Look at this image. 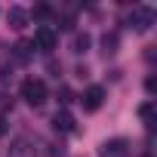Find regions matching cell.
<instances>
[{"instance_id":"obj_1","label":"cell","mask_w":157,"mask_h":157,"mask_svg":"<svg viewBox=\"0 0 157 157\" xmlns=\"http://www.w3.org/2000/svg\"><path fill=\"white\" fill-rule=\"evenodd\" d=\"M46 96H49V90H46V83L40 80V77H28V80L22 83V99H25L31 108H40V105L46 102Z\"/></svg>"},{"instance_id":"obj_2","label":"cell","mask_w":157,"mask_h":157,"mask_svg":"<svg viewBox=\"0 0 157 157\" xmlns=\"http://www.w3.org/2000/svg\"><path fill=\"white\" fill-rule=\"evenodd\" d=\"M154 19H157V13H154L151 6H136V10H132V16H129V25L142 34V31H148V28L154 25Z\"/></svg>"},{"instance_id":"obj_3","label":"cell","mask_w":157,"mask_h":157,"mask_svg":"<svg viewBox=\"0 0 157 157\" xmlns=\"http://www.w3.org/2000/svg\"><path fill=\"white\" fill-rule=\"evenodd\" d=\"M56 43H59V37H56V31H52L49 25H40V28L34 31V49H40V52H52Z\"/></svg>"},{"instance_id":"obj_4","label":"cell","mask_w":157,"mask_h":157,"mask_svg":"<svg viewBox=\"0 0 157 157\" xmlns=\"http://www.w3.org/2000/svg\"><path fill=\"white\" fill-rule=\"evenodd\" d=\"M80 105H83V111H99L102 105H105V90L102 86H86L83 90V96H80Z\"/></svg>"},{"instance_id":"obj_5","label":"cell","mask_w":157,"mask_h":157,"mask_svg":"<svg viewBox=\"0 0 157 157\" xmlns=\"http://www.w3.org/2000/svg\"><path fill=\"white\" fill-rule=\"evenodd\" d=\"M52 129H56V132H74V129H77L74 114H68V111H56V117H52Z\"/></svg>"},{"instance_id":"obj_6","label":"cell","mask_w":157,"mask_h":157,"mask_svg":"<svg viewBox=\"0 0 157 157\" xmlns=\"http://www.w3.org/2000/svg\"><path fill=\"white\" fill-rule=\"evenodd\" d=\"M6 22H10V28H13V31H22V28L28 25V10H22V6H10Z\"/></svg>"},{"instance_id":"obj_7","label":"cell","mask_w":157,"mask_h":157,"mask_svg":"<svg viewBox=\"0 0 157 157\" xmlns=\"http://www.w3.org/2000/svg\"><path fill=\"white\" fill-rule=\"evenodd\" d=\"M126 154V139H111L102 145V157H123Z\"/></svg>"},{"instance_id":"obj_8","label":"cell","mask_w":157,"mask_h":157,"mask_svg":"<svg viewBox=\"0 0 157 157\" xmlns=\"http://www.w3.org/2000/svg\"><path fill=\"white\" fill-rule=\"evenodd\" d=\"M117 43H120V37H117L114 31L105 34V37H102V52H105V56H114V52H117Z\"/></svg>"},{"instance_id":"obj_9","label":"cell","mask_w":157,"mask_h":157,"mask_svg":"<svg viewBox=\"0 0 157 157\" xmlns=\"http://www.w3.org/2000/svg\"><path fill=\"white\" fill-rule=\"evenodd\" d=\"M10 157H31V145H28L25 139H19V142L10 148Z\"/></svg>"},{"instance_id":"obj_10","label":"cell","mask_w":157,"mask_h":157,"mask_svg":"<svg viewBox=\"0 0 157 157\" xmlns=\"http://www.w3.org/2000/svg\"><path fill=\"white\" fill-rule=\"evenodd\" d=\"M90 43H93V37H90L86 31H83V34H74V52H86Z\"/></svg>"},{"instance_id":"obj_11","label":"cell","mask_w":157,"mask_h":157,"mask_svg":"<svg viewBox=\"0 0 157 157\" xmlns=\"http://www.w3.org/2000/svg\"><path fill=\"white\" fill-rule=\"evenodd\" d=\"M139 117H142V120L151 126V120H154V102H145V105L139 108Z\"/></svg>"},{"instance_id":"obj_12","label":"cell","mask_w":157,"mask_h":157,"mask_svg":"<svg viewBox=\"0 0 157 157\" xmlns=\"http://www.w3.org/2000/svg\"><path fill=\"white\" fill-rule=\"evenodd\" d=\"M28 49H31L28 43H19V46H16V56H19V59H28V56H31Z\"/></svg>"},{"instance_id":"obj_13","label":"cell","mask_w":157,"mask_h":157,"mask_svg":"<svg viewBox=\"0 0 157 157\" xmlns=\"http://www.w3.org/2000/svg\"><path fill=\"white\" fill-rule=\"evenodd\" d=\"M6 108H13V99L6 93H0V111H6Z\"/></svg>"},{"instance_id":"obj_14","label":"cell","mask_w":157,"mask_h":157,"mask_svg":"<svg viewBox=\"0 0 157 157\" xmlns=\"http://www.w3.org/2000/svg\"><path fill=\"white\" fill-rule=\"evenodd\" d=\"M34 16H37V19H46V16H49V6H37Z\"/></svg>"},{"instance_id":"obj_15","label":"cell","mask_w":157,"mask_h":157,"mask_svg":"<svg viewBox=\"0 0 157 157\" xmlns=\"http://www.w3.org/2000/svg\"><path fill=\"white\" fill-rule=\"evenodd\" d=\"M145 90H148V93H154V90H157V80H154V77H148V80H145Z\"/></svg>"},{"instance_id":"obj_16","label":"cell","mask_w":157,"mask_h":157,"mask_svg":"<svg viewBox=\"0 0 157 157\" xmlns=\"http://www.w3.org/2000/svg\"><path fill=\"white\" fill-rule=\"evenodd\" d=\"M6 132H10V126H6V120H3V117H0V139H3Z\"/></svg>"}]
</instances>
